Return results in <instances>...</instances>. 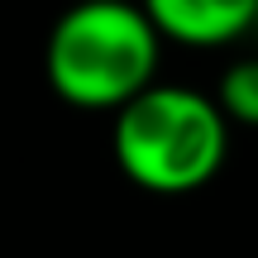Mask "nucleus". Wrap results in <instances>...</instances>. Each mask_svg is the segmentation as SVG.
Masks as SVG:
<instances>
[{
  "mask_svg": "<svg viewBox=\"0 0 258 258\" xmlns=\"http://www.w3.org/2000/svg\"><path fill=\"white\" fill-rule=\"evenodd\" d=\"M158 57L163 34L139 0H77L48 34L43 72L67 105L120 115L158 86Z\"/></svg>",
  "mask_w": 258,
  "mask_h": 258,
  "instance_id": "f257e3e1",
  "label": "nucleus"
},
{
  "mask_svg": "<svg viewBox=\"0 0 258 258\" xmlns=\"http://www.w3.org/2000/svg\"><path fill=\"white\" fill-rule=\"evenodd\" d=\"M115 163L148 196H191L225 167L230 120L215 96L158 82L115 115Z\"/></svg>",
  "mask_w": 258,
  "mask_h": 258,
  "instance_id": "f03ea898",
  "label": "nucleus"
},
{
  "mask_svg": "<svg viewBox=\"0 0 258 258\" xmlns=\"http://www.w3.org/2000/svg\"><path fill=\"white\" fill-rule=\"evenodd\" d=\"M163 38L182 48H230L253 34L258 0H139Z\"/></svg>",
  "mask_w": 258,
  "mask_h": 258,
  "instance_id": "7ed1b4c3",
  "label": "nucleus"
},
{
  "mask_svg": "<svg viewBox=\"0 0 258 258\" xmlns=\"http://www.w3.org/2000/svg\"><path fill=\"white\" fill-rule=\"evenodd\" d=\"M215 105L230 124L258 129V53L239 57L220 72V86H215Z\"/></svg>",
  "mask_w": 258,
  "mask_h": 258,
  "instance_id": "20e7f679",
  "label": "nucleus"
},
{
  "mask_svg": "<svg viewBox=\"0 0 258 258\" xmlns=\"http://www.w3.org/2000/svg\"><path fill=\"white\" fill-rule=\"evenodd\" d=\"M253 38H258V24H253Z\"/></svg>",
  "mask_w": 258,
  "mask_h": 258,
  "instance_id": "39448f33",
  "label": "nucleus"
}]
</instances>
